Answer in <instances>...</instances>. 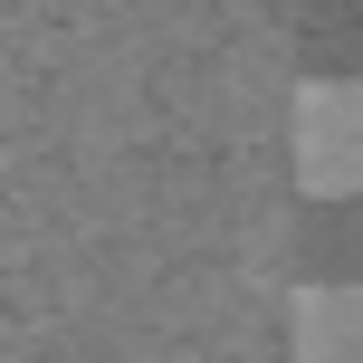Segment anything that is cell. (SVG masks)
Wrapping results in <instances>:
<instances>
[{
	"mask_svg": "<svg viewBox=\"0 0 363 363\" xmlns=\"http://www.w3.org/2000/svg\"><path fill=\"white\" fill-rule=\"evenodd\" d=\"M287 153H296V191L363 201V77H315V86H296Z\"/></svg>",
	"mask_w": 363,
	"mask_h": 363,
	"instance_id": "1",
	"label": "cell"
},
{
	"mask_svg": "<svg viewBox=\"0 0 363 363\" xmlns=\"http://www.w3.org/2000/svg\"><path fill=\"white\" fill-rule=\"evenodd\" d=\"M287 363H363V287L315 277L287 306Z\"/></svg>",
	"mask_w": 363,
	"mask_h": 363,
	"instance_id": "2",
	"label": "cell"
}]
</instances>
